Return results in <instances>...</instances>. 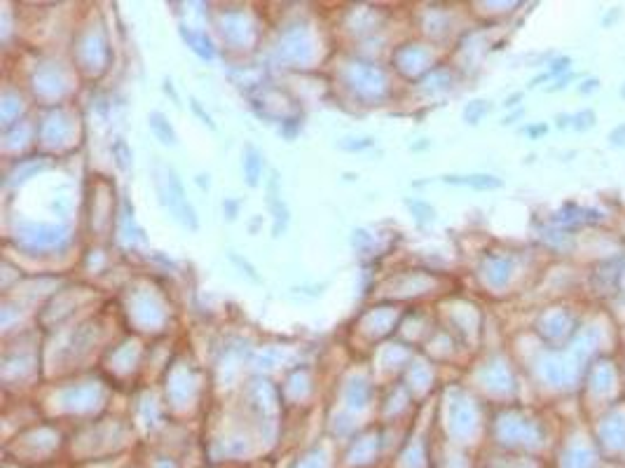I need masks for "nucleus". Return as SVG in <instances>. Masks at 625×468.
Here are the masks:
<instances>
[{
	"label": "nucleus",
	"instance_id": "1",
	"mask_svg": "<svg viewBox=\"0 0 625 468\" xmlns=\"http://www.w3.org/2000/svg\"><path fill=\"white\" fill-rule=\"evenodd\" d=\"M270 206L274 213V236H281L288 227V211L277 190V173H272V183H270Z\"/></svg>",
	"mask_w": 625,
	"mask_h": 468
},
{
	"label": "nucleus",
	"instance_id": "2",
	"mask_svg": "<svg viewBox=\"0 0 625 468\" xmlns=\"http://www.w3.org/2000/svg\"><path fill=\"white\" fill-rule=\"evenodd\" d=\"M147 124H150V131L157 136L159 143L176 145V131H173L171 124L166 122V117L159 113V110H154V113L147 115Z\"/></svg>",
	"mask_w": 625,
	"mask_h": 468
},
{
	"label": "nucleus",
	"instance_id": "3",
	"mask_svg": "<svg viewBox=\"0 0 625 468\" xmlns=\"http://www.w3.org/2000/svg\"><path fill=\"white\" fill-rule=\"evenodd\" d=\"M244 171H246V178H249V185H258L260 171H263V157H260V152L253 148V145L246 148Z\"/></svg>",
	"mask_w": 625,
	"mask_h": 468
},
{
	"label": "nucleus",
	"instance_id": "4",
	"mask_svg": "<svg viewBox=\"0 0 625 468\" xmlns=\"http://www.w3.org/2000/svg\"><path fill=\"white\" fill-rule=\"evenodd\" d=\"M445 183H454V185H473V187H499L501 180H496L494 176H447L442 178Z\"/></svg>",
	"mask_w": 625,
	"mask_h": 468
},
{
	"label": "nucleus",
	"instance_id": "5",
	"mask_svg": "<svg viewBox=\"0 0 625 468\" xmlns=\"http://www.w3.org/2000/svg\"><path fill=\"white\" fill-rule=\"evenodd\" d=\"M183 38L188 40L192 52L199 54L202 59H213V50H211V43L204 33H185V29H183Z\"/></svg>",
	"mask_w": 625,
	"mask_h": 468
},
{
	"label": "nucleus",
	"instance_id": "6",
	"mask_svg": "<svg viewBox=\"0 0 625 468\" xmlns=\"http://www.w3.org/2000/svg\"><path fill=\"white\" fill-rule=\"evenodd\" d=\"M190 106H192V110H195V115H197V117H199V120H202L204 124H206V127H209V129H216V122H213V120H211V115L206 113V110H204V108H202V103H199V101H197V99H192V101H190Z\"/></svg>",
	"mask_w": 625,
	"mask_h": 468
},
{
	"label": "nucleus",
	"instance_id": "7",
	"mask_svg": "<svg viewBox=\"0 0 625 468\" xmlns=\"http://www.w3.org/2000/svg\"><path fill=\"white\" fill-rule=\"evenodd\" d=\"M230 260L235 262V265H239V267H242V269H246V274H249V276L253 279V281H260V276L256 274V267H253V265H249L246 260H242V258H239L237 253H230Z\"/></svg>",
	"mask_w": 625,
	"mask_h": 468
},
{
	"label": "nucleus",
	"instance_id": "8",
	"mask_svg": "<svg viewBox=\"0 0 625 468\" xmlns=\"http://www.w3.org/2000/svg\"><path fill=\"white\" fill-rule=\"evenodd\" d=\"M237 206H239L237 201H223V211L228 208V211H230V220L237 218Z\"/></svg>",
	"mask_w": 625,
	"mask_h": 468
},
{
	"label": "nucleus",
	"instance_id": "9",
	"mask_svg": "<svg viewBox=\"0 0 625 468\" xmlns=\"http://www.w3.org/2000/svg\"><path fill=\"white\" fill-rule=\"evenodd\" d=\"M164 92H166V94H171V99H173V103H176V106H180V103H178V94H176V92H173V85H171V80H164Z\"/></svg>",
	"mask_w": 625,
	"mask_h": 468
},
{
	"label": "nucleus",
	"instance_id": "10",
	"mask_svg": "<svg viewBox=\"0 0 625 468\" xmlns=\"http://www.w3.org/2000/svg\"><path fill=\"white\" fill-rule=\"evenodd\" d=\"M197 183H199V187H206V190H209V176H204V173H202V176H197Z\"/></svg>",
	"mask_w": 625,
	"mask_h": 468
}]
</instances>
